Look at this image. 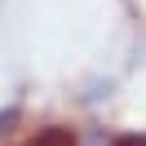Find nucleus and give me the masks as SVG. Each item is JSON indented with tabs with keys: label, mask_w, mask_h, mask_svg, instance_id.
<instances>
[{
	"label": "nucleus",
	"mask_w": 146,
	"mask_h": 146,
	"mask_svg": "<svg viewBox=\"0 0 146 146\" xmlns=\"http://www.w3.org/2000/svg\"><path fill=\"white\" fill-rule=\"evenodd\" d=\"M31 146H80V142H75L71 128H58V124H53V128H40Z\"/></svg>",
	"instance_id": "1"
},
{
	"label": "nucleus",
	"mask_w": 146,
	"mask_h": 146,
	"mask_svg": "<svg viewBox=\"0 0 146 146\" xmlns=\"http://www.w3.org/2000/svg\"><path fill=\"white\" fill-rule=\"evenodd\" d=\"M111 146H146V137H115Z\"/></svg>",
	"instance_id": "3"
},
{
	"label": "nucleus",
	"mask_w": 146,
	"mask_h": 146,
	"mask_svg": "<svg viewBox=\"0 0 146 146\" xmlns=\"http://www.w3.org/2000/svg\"><path fill=\"white\" fill-rule=\"evenodd\" d=\"M84 146H111V142H106V133H102V128H93V133H89V142H84Z\"/></svg>",
	"instance_id": "2"
}]
</instances>
